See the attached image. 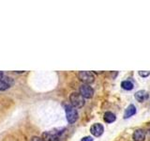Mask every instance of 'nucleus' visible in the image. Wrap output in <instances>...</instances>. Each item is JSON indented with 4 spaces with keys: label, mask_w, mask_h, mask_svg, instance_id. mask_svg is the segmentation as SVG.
Here are the masks:
<instances>
[{
    "label": "nucleus",
    "mask_w": 150,
    "mask_h": 141,
    "mask_svg": "<svg viewBox=\"0 0 150 141\" xmlns=\"http://www.w3.org/2000/svg\"><path fill=\"white\" fill-rule=\"evenodd\" d=\"M121 87H122V88L126 89V90H131V89L134 88V85L131 81L126 80V81H123L121 83Z\"/></svg>",
    "instance_id": "11"
},
{
    "label": "nucleus",
    "mask_w": 150,
    "mask_h": 141,
    "mask_svg": "<svg viewBox=\"0 0 150 141\" xmlns=\"http://www.w3.org/2000/svg\"><path fill=\"white\" fill-rule=\"evenodd\" d=\"M136 113V107L134 105H129L126 108L125 113H124V119H129V118L132 117Z\"/></svg>",
    "instance_id": "8"
},
{
    "label": "nucleus",
    "mask_w": 150,
    "mask_h": 141,
    "mask_svg": "<svg viewBox=\"0 0 150 141\" xmlns=\"http://www.w3.org/2000/svg\"><path fill=\"white\" fill-rule=\"evenodd\" d=\"M82 141H93V138L91 136H86V137H83L82 139Z\"/></svg>",
    "instance_id": "15"
},
{
    "label": "nucleus",
    "mask_w": 150,
    "mask_h": 141,
    "mask_svg": "<svg viewBox=\"0 0 150 141\" xmlns=\"http://www.w3.org/2000/svg\"><path fill=\"white\" fill-rule=\"evenodd\" d=\"M65 111H66V116H67V120L69 123L72 124L78 120V112L77 109L72 105H66L65 106Z\"/></svg>",
    "instance_id": "2"
},
{
    "label": "nucleus",
    "mask_w": 150,
    "mask_h": 141,
    "mask_svg": "<svg viewBox=\"0 0 150 141\" xmlns=\"http://www.w3.org/2000/svg\"><path fill=\"white\" fill-rule=\"evenodd\" d=\"M145 138V133L142 129H137L133 134L134 141H144Z\"/></svg>",
    "instance_id": "9"
},
{
    "label": "nucleus",
    "mask_w": 150,
    "mask_h": 141,
    "mask_svg": "<svg viewBox=\"0 0 150 141\" xmlns=\"http://www.w3.org/2000/svg\"><path fill=\"white\" fill-rule=\"evenodd\" d=\"M8 88H11V87H9L8 84L5 83L2 79L0 80V90H6Z\"/></svg>",
    "instance_id": "12"
},
{
    "label": "nucleus",
    "mask_w": 150,
    "mask_h": 141,
    "mask_svg": "<svg viewBox=\"0 0 150 141\" xmlns=\"http://www.w3.org/2000/svg\"><path fill=\"white\" fill-rule=\"evenodd\" d=\"M139 75L142 77H147L150 75V70H148V72H146V70H140Z\"/></svg>",
    "instance_id": "13"
},
{
    "label": "nucleus",
    "mask_w": 150,
    "mask_h": 141,
    "mask_svg": "<svg viewBox=\"0 0 150 141\" xmlns=\"http://www.w3.org/2000/svg\"><path fill=\"white\" fill-rule=\"evenodd\" d=\"M31 141H43V139L40 137H38V136H33L31 138Z\"/></svg>",
    "instance_id": "14"
},
{
    "label": "nucleus",
    "mask_w": 150,
    "mask_h": 141,
    "mask_svg": "<svg viewBox=\"0 0 150 141\" xmlns=\"http://www.w3.org/2000/svg\"><path fill=\"white\" fill-rule=\"evenodd\" d=\"M79 78L82 82H83L86 85L92 84L95 80V76L91 72H80L79 73Z\"/></svg>",
    "instance_id": "4"
},
{
    "label": "nucleus",
    "mask_w": 150,
    "mask_h": 141,
    "mask_svg": "<svg viewBox=\"0 0 150 141\" xmlns=\"http://www.w3.org/2000/svg\"><path fill=\"white\" fill-rule=\"evenodd\" d=\"M103 131H104V128H103L102 124L100 123H95L91 126L90 128V132L91 134L96 136V137H98V136H100L102 134H103Z\"/></svg>",
    "instance_id": "6"
},
{
    "label": "nucleus",
    "mask_w": 150,
    "mask_h": 141,
    "mask_svg": "<svg viewBox=\"0 0 150 141\" xmlns=\"http://www.w3.org/2000/svg\"><path fill=\"white\" fill-rule=\"evenodd\" d=\"M3 77H4V73L2 72H0V80H1Z\"/></svg>",
    "instance_id": "16"
},
{
    "label": "nucleus",
    "mask_w": 150,
    "mask_h": 141,
    "mask_svg": "<svg viewBox=\"0 0 150 141\" xmlns=\"http://www.w3.org/2000/svg\"><path fill=\"white\" fill-rule=\"evenodd\" d=\"M104 120L107 122V123H112V122H114L115 120V115L114 114V113L112 112H106L104 114Z\"/></svg>",
    "instance_id": "10"
},
{
    "label": "nucleus",
    "mask_w": 150,
    "mask_h": 141,
    "mask_svg": "<svg viewBox=\"0 0 150 141\" xmlns=\"http://www.w3.org/2000/svg\"><path fill=\"white\" fill-rule=\"evenodd\" d=\"M80 94H81L83 98L90 99L94 95V89L89 86V85L83 84L80 87Z\"/></svg>",
    "instance_id": "5"
},
{
    "label": "nucleus",
    "mask_w": 150,
    "mask_h": 141,
    "mask_svg": "<svg viewBox=\"0 0 150 141\" xmlns=\"http://www.w3.org/2000/svg\"><path fill=\"white\" fill-rule=\"evenodd\" d=\"M135 99L140 103H143L148 99V93L145 90H139L135 93Z\"/></svg>",
    "instance_id": "7"
},
{
    "label": "nucleus",
    "mask_w": 150,
    "mask_h": 141,
    "mask_svg": "<svg viewBox=\"0 0 150 141\" xmlns=\"http://www.w3.org/2000/svg\"><path fill=\"white\" fill-rule=\"evenodd\" d=\"M63 133L64 129H55L53 131L45 132L43 134V141H59Z\"/></svg>",
    "instance_id": "1"
},
{
    "label": "nucleus",
    "mask_w": 150,
    "mask_h": 141,
    "mask_svg": "<svg viewBox=\"0 0 150 141\" xmlns=\"http://www.w3.org/2000/svg\"><path fill=\"white\" fill-rule=\"evenodd\" d=\"M69 101L71 105L75 108H81L84 105V98L80 93L73 92L70 94Z\"/></svg>",
    "instance_id": "3"
}]
</instances>
